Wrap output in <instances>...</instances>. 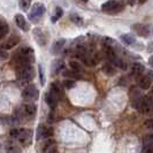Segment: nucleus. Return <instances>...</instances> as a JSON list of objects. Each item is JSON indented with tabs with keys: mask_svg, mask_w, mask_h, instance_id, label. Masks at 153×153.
Returning <instances> with one entry per match:
<instances>
[{
	"mask_svg": "<svg viewBox=\"0 0 153 153\" xmlns=\"http://www.w3.org/2000/svg\"><path fill=\"white\" fill-rule=\"evenodd\" d=\"M38 70H39V75H40V83H42V85H44L45 84V77H44V71H43V68H42L40 65L38 66Z\"/></svg>",
	"mask_w": 153,
	"mask_h": 153,
	"instance_id": "obj_29",
	"label": "nucleus"
},
{
	"mask_svg": "<svg viewBox=\"0 0 153 153\" xmlns=\"http://www.w3.org/2000/svg\"><path fill=\"white\" fill-rule=\"evenodd\" d=\"M16 73L21 82H30L35 77V69L31 65H27L23 67H16Z\"/></svg>",
	"mask_w": 153,
	"mask_h": 153,
	"instance_id": "obj_1",
	"label": "nucleus"
},
{
	"mask_svg": "<svg viewBox=\"0 0 153 153\" xmlns=\"http://www.w3.org/2000/svg\"><path fill=\"white\" fill-rule=\"evenodd\" d=\"M123 9L122 2H119L116 0H109L102 5V10L106 13H117Z\"/></svg>",
	"mask_w": 153,
	"mask_h": 153,
	"instance_id": "obj_5",
	"label": "nucleus"
},
{
	"mask_svg": "<svg viewBox=\"0 0 153 153\" xmlns=\"http://www.w3.org/2000/svg\"><path fill=\"white\" fill-rule=\"evenodd\" d=\"M143 152H147V153H153V146L144 145V147H143Z\"/></svg>",
	"mask_w": 153,
	"mask_h": 153,
	"instance_id": "obj_31",
	"label": "nucleus"
},
{
	"mask_svg": "<svg viewBox=\"0 0 153 153\" xmlns=\"http://www.w3.org/2000/svg\"><path fill=\"white\" fill-rule=\"evenodd\" d=\"M146 0H139V4H144Z\"/></svg>",
	"mask_w": 153,
	"mask_h": 153,
	"instance_id": "obj_34",
	"label": "nucleus"
},
{
	"mask_svg": "<svg viewBox=\"0 0 153 153\" xmlns=\"http://www.w3.org/2000/svg\"><path fill=\"white\" fill-rule=\"evenodd\" d=\"M129 1H130V4H134V1H135V0H129Z\"/></svg>",
	"mask_w": 153,
	"mask_h": 153,
	"instance_id": "obj_35",
	"label": "nucleus"
},
{
	"mask_svg": "<svg viewBox=\"0 0 153 153\" xmlns=\"http://www.w3.org/2000/svg\"><path fill=\"white\" fill-rule=\"evenodd\" d=\"M82 60H83V62H84L86 66H94L96 65V60L93 58H91V56H89V55H86Z\"/></svg>",
	"mask_w": 153,
	"mask_h": 153,
	"instance_id": "obj_23",
	"label": "nucleus"
},
{
	"mask_svg": "<svg viewBox=\"0 0 153 153\" xmlns=\"http://www.w3.org/2000/svg\"><path fill=\"white\" fill-rule=\"evenodd\" d=\"M19 43H20V37H19V36H12V37L2 45V48H4V50H10V48L15 47Z\"/></svg>",
	"mask_w": 153,
	"mask_h": 153,
	"instance_id": "obj_11",
	"label": "nucleus"
},
{
	"mask_svg": "<svg viewBox=\"0 0 153 153\" xmlns=\"http://www.w3.org/2000/svg\"><path fill=\"white\" fill-rule=\"evenodd\" d=\"M152 92H153V88H152Z\"/></svg>",
	"mask_w": 153,
	"mask_h": 153,
	"instance_id": "obj_37",
	"label": "nucleus"
},
{
	"mask_svg": "<svg viewBox=\"0 0 153 153\" xmlns=\"http://www.w3.org/2000/svg\"><path fill=\"white\" fill-rule=\"evenodd\" d=\"M151 83H152V77L150 76V75H145V76L140 77V79L138 81L139 88L143 89V90H147L150 88Z\"/></svg>",
	"mask_w": 153,
	"mask_h": 153,
	"instance_id": "obj_9",
	"label": "nucleus"
},
{
	"mask_svg": "<svg viewBox=\"0 0 153 153\" xmlns=\"http://www.w3.org/2000/svg\"><path fill=\"white\" fill-rule=\"evenodd\" d=\"M50 92H51V93H53L54 96H55L59 100H61L62 96H63V94H62V89L58 84H54V83L53 84H51Z\"/></svg>",
	"mask_w": 153,
	"mask_h": 153,
	"instance_id": "obj_14",
	"label": "nucleus"
},
{
	"mask_svg": "<svg viewBox=\"0 0 153 153\" xmlns=\"http://www.w3.org/2000/svg\"><path fill=\"white\" fill-rule=\"evenodd\" d=\"M135 30H137L138 33H140L142 36H144L146 37L147 35H149V29L146 28L145 25H142V24H136V27L134 28Z\"/></svg>",
	"mask_w": 153,
	"mask_h": 153,
	"instance_id": "obj_16",
	"label": "nucleus"
},
{
	"mask_svg": "<svg viewBox=\"0 0 153 153\" xmlns=\"http://www.w3.org/2000/svg\"><path fill=\"white\" fill-rule=\"evenodd\" d=\"M15 23L21 30H23V31L29 30V27H28V24H27V21H25V19H24V16H23L22 14H16Z\"/></svg>",
	"mask_w": 153,
	"mask_h": 153,
	"instance_id": "obj_8",
	"label": "nucleus"
},
{
	"mask_svg": "<svg viewBox=\"0 0 153 153\" xmlns=\"http://www.w3.org/2000/svg\"><path fill=\"white\" fill-rule=\"evenodd\" d=\"M63 15V12H62V9L60 7H56V9H55V13L53 14V16H52V22H56L61 16Z\"/></svg>",
	"mask_w": 153,
	"mask_h": 153,
	"instance_id": "obj_20",
	"label": "nucleus"
},
{
	"mask_svg": "<svg viewBox=\"0 0 153 153\" xmlns=\"http://www.w3.org/2000/svg\"><path fill=\"white\" fill-rule=\"evenodd\" d=\"M63 86H65L66 89H70V88L75 86V81H74L73 78H71V79H67V81L63 82Z\"/></svg>",
	"mask_w": 153,
	"mask_h": 153,
	"instance_id": "obj_26",
	"label": "nucleus"
},
{
	"mask_svg": "<svg viewBox=\"0 0 153 153\" xmlns=\"http://www.w3.org/2000/svg\"><path fill=\"white\" fill-rule=\"evenodd\" d=\"M152 107H153V96H146V97H144L142 99L138 109L142 113H149L152 109Z\"/></svg>",
	"mask_w": 153,
	"mask_h": 153,
	"instance_id": "obj_6",
	"label": "nucleus"
},
{
	"mask_svg": "<svg viewBox=\"0 0 153 153\" xmlns=\"http://www.w3.org/2000/svg\"><path fill=\"white\" fill-rule=\"evenodd\" d=\"M45 101L46 104L50 106V107L52 108V109H54V108L56 107V105H58V101H59V99L54 96L53 93H51V92H48V93H46L45 96Z\"/></svg>",
	"mask_w": 153,
	"mask_h": 153,
	"instance_id": "obj_10",
	"label": "nucleus"
},
{
	"mask_svg": "<svg viewBox=\"0 0 153 153\" xmlns=\"http://www.w3.org/2000/svg\"><path fill=\"white\" fill-rule=\"evenodd\" d=\"M65 44H66V40L65 39H59L58 42H55L51 48V52L52 54H59L63 50L65 47Z\"/></svg>",
	"mask_w": 153,
	"mask_h": 153,
	"instance_id": "obj_12",
	"label": "nucleus"
},
{
	"mask_svg": "<svg viewBox=\"0 0 153 153\" xmlns=\"http://www.w3.org/2000/svg\"><path fill=\"white\" fill-rule=\"evenodd\" d=\"M70 21L73 23H75L76 25H81L83 23V19L79 15H77V14H71L70 15Z\"/></svg>",
	"mask_w": 153,
	"mask_h": 153,
	"instance_id": "obj_19",
	"label": "nucleus"
},
{
	"mask_svg": "<svg viewBox=\"0 0 153 153\" xmlns=\"http://www.w3.org/2000/svg\"><path fill=\"white\" fill-rule=\"evenodd\" d=\"M83 1H88V0H83Z\"/></svg>",
	"mask_w": 153,
	"mask_h": 153,
	"instance_id": "obj_36",
	"label": "nucleus"
},
{
	"mask_svg": "<svg viewBox=\"0 0 153 153\" xmlns=\"http://www.w3.org/2000/svg\"><path fill=\"white\" fill-rule=\"evenodd\" d=\"M144 126L149 129H153V119H149L144 122Z\"/></svg>",
	"mask_w": 153,
	"mask_h": 153,
	"instance_id": "obj_30",
	"label": "nucleus"
},
{
	"mask_svg": "<svg viewBox=\"0 0 153 153\" xmlns=\"http://www.w3.org/2000/svg\"><path fill=\"white\" fill-rule=\"evenodd\" d=\"M104 70H105V73H106V74H111V75H113V74H114V69L112 68V67H105V68H104Z\"/></svg>",
	"mask_w": 153,
	"mask_h": 153,
	"instance_id": "obj_32",
	"label": "nucleus"
},
{
	"mask_svg": "<svg viewBox=\"0 0 153 153\" xmlns=\"http://www.w3.org/2000/svg\"><path fill=\"white\" fill-rule=\"evenodd\" d=\"M37 112V107L33 104H27L20 108V114L24 117H33Z\"/></svg>",
	"mask_w": 153,
	"mask_h": 153,
	"instance_id": "obj_7",
	"label": "nucleus"
},
{
	"mask_svg": "<svg viewBox=\"0 0 153 153\" xmlns=\"http://www.w3.org/2000/svg\"><path fill=\"white\" fill-rule=\"evenodd\" d=\"M69 66H70V68L74 69V70H77V71H79L82 67H81V65L78 63L77 61H70L69 62Z\"/></svg>",
	"mask_w": 153,
	"mask_h": 153,
	"instance_id": "obj_25",
	"label": "nucleus"
},
{
	"mask_svg": "<svg viewBox=\"0 0 153 153\" xmlns=\"http://www.w3.org/2000/svg\"><path fill=\"white\" fill-rule=\"evenodd\" d=\"M144 71H145V68H144V66L140 65V63H134V65L131 66V74H132V76L139 77Z\"/></svg>",
	"mask_w": 153,
	"mask_h": 153,
	"instance_id": "obj_13",
	"label": "nucleus"
},
{
	"mask_svg": "<svg viewBox=\"0 0 153 153\" xmlns=\"http://www.w3.org/2000/svg\"><path fill=\"white\" fill-rule=\"evenodd\" d=\"M45 130H46L45 126L39 124L38 130H37V139H42V138L45 137Z\"/></svg>",
	"mask_w": 153,
	"mask_h": 153,
	"instance_id": "obj_21",
	"label": "nucleus"
},
{
	"mask_svg": "<svg viewBox=\"0 0 153 153\" xmlns=\"http://www.w3.org/2000/svg\"><path fill=\"white\" fill-rule=\"evenodd\" d=\"M22 97L25 100H30V101L37 100L39 97L38 89L36 88V85H33V84H30V85H28V86H25L24 90L22 91Z\"/></svg>",
	"mask_w": 153,
	"mask_h": 153,
	"instance_id": "obj_4",
	"label": "nucleus"
},
{
	"mask_svg": "<svg viewBox=\"0 0 153 153\" xmlns=\"http://www.w3.org/2000/svg\"><path fill=\"white\" fill-rule=\"evenodd\" d=\"M113 63H114L115 66H117L119 68H126V66H124V62L121 60V59H119V58H116L114 61H113Z\"/></svg>",
	"mask_w": 153,
	"mask_h": 153,
	"instance_id": "obj_28",
	"label": "nucleus"
},
{
	"mask_svg": "<svg viewBox=\"0 0 153 153\" xmlns=\"http://www.w3.org/2000/svg\"><path fill=\"white\" fill-rule=\"evenodd\" d=\"M149 63H150V66H151V67L153 68V55L151 56V58H150V59H149Z\"/></svg>",
	"mask_w": 153,
	"mask_h": 153,
	"instance_id": "obj_33",
	"label": "nucleus"
},
{
	"mask_svg": "<svg viewBox=\"0 0 153 153\" xmlns=\"http://www.w3.org/2000/svg\"><path fill=\"white\" fill-rule=\"evenodd\" d=\"M45 6L42 4V2H36L32 7V10L29 14V20L32 22H38L39 20L42 19V16L45 14Z\"/></svg>",
	"mask_w": 153,
	"mask_h": 153,
	"instance_id": "obj_3",
	"label": "nucleus"
},
{
	"mask_svg": "<svg viewBox=\"0 0 153 153\" xmlns=\"http://www.w3.org/2000/svg\"><path fill=\"white\" fill-rule=\"evenodd\" d=\"M31 0H21V8L23 10H28L30 7Z\"/></svg>",
	"mask_w": 153,
	"mask_h": 153,
	"instance_id": "obj_24",
	"label": "nucleus"
},
{
	"mask_svg": "<svg viewBox=\"0 0 153 153\" xmlns=\"http://www.w3.org/2000/svg\"><path fill=\"white\" fill-rule=\"evenodd\" d=\"M63 68V65H62L61 61H55L53 65V70L55 73H58V71H60L61 69Z\"/></svg>",
	"mask_w": 153,
	"mask_h": 153,
	"instance_id": "obj_27",
	"label": "nucleus"
},
{
	"mask_svg": "<svg viewBox=\"0 0 153 153\" xmlns=\"http://www.w3.org/2000/svg\"><path fill=\"white\" fill-rule=\"evenodd\" d=\"M10 136L16 138L20 143L24 145H28L31 143V136L32 131L31 130H24V129H13L10 131Z\"/></svg>",
	"mask_w": 153,
	"mask_h": 153,
	"instance_id": "obj_2",
	"label": "nucleus"
},
{
	"mask_svg": "<svg viewBox=\"0 0 153 153\" xmlns=\"http://www.w3.org/2000/svg\"><path fill=\"white\" fill-rule=\"evenodd\" d=\"M78 73H79V71L74 70V69H71V70H65V71H63V76L73 78V79H78V78H81V75H79Z\"/></svg>",
	"mask_w": 153,
	"mask_h": 153,
	"instance_id": "obj_15",
	"label": "nucleus"
},
{
	"mask_svg": "<svg viewBox=\"0 0 153 153\" xmlns=\"http://www.w3.org/2000/svg\"><path fill=\"white\" fill-rule=\"evenodd\" d=\"M8 25L5 22H0V40L8 33Z\"/></svg>",
	"mask_w": 153,
	"mask_h": 153,
	"instance_id": "obj_18",
	"label": "nucleus"
},
{
	"mask_svg": "<svg viewBox=\"0 0 153 153\" xmlns=\"http://www.w3.org/2000/svg\"><path fill=\"white\" fill-rule=\"evenodd\" d=\"M143 142H144V145L153 146V134L146 135L145 137H144V139H143Z\"/></svg>",
	"mask_w": 153,
	"mask_h": 153,
	"instance_id": "obj_22",
	"label": "nucleus"
},
{
	"mask_svg": "<svg viewBox=\"0 0 153 153\" xmlns=\"http://www.w3.org/2000/svg\"><path fill=\"white\" fill-rule=\"evenodd\" d=\"M121 40L126 45H132L135 43V37L131 35H122L121 36Z\"/></svg>",
	"mask_w": 153,
	"mask_h": 153,
	"instance_id": "obj_17",
	"label": "nucleus"
}]
</instances>
